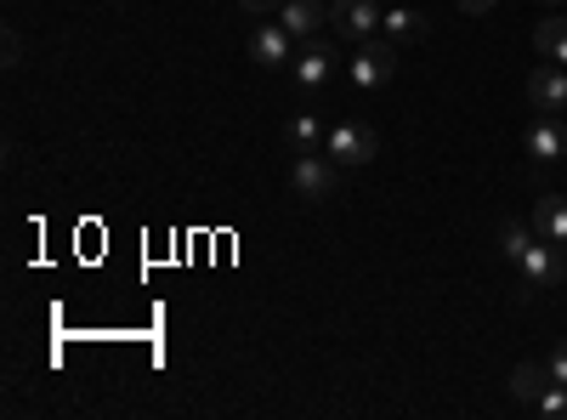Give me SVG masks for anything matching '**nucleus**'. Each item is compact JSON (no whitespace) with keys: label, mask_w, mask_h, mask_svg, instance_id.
I'll use <instances>...</instances> for the list:
<instances>
[{"label":"nucleus","mask_w":567,"mask_h":420,"mask_svg":"<svg viewBox=\"0 0 567 420\" xmlns=\"http://www.w3.org/2000/svg\"><path fill=\"white\" fill-rule=\"evenodd\" d=\"M347 69H352V85H358V91H381V85L398 74V40H392V34H369V40H358Z\"/></svg>","instance_id":"nucleus-1"},{"label":"nucleus","mask_w":567,"mask_h":420,"mask_svg":"<svg viewBox=\"0 0 567 420\" xmlns=\"http://www.w3.org/2000/svg\"><path fill=\"white\" fill-rule=\"evenodd\" d=\"M290 188L307 199V205H318V199H336V188H341V165L329 160V154H296V165H290Z\"/></svg>","instance_id":"nucleus-2"},{"label":"nucleus","mask_w":567,"mask_h":420,"mask_svg":"<svg viewBox=\"0 0 567 420\" xmlns=\"http://www.w3.org/2000/svg\"><path fill=\"white\" fill-rule=\"evenodd\" d=\"M323 154L336 160L341 171H347V165H369L374 154H381V136H374L363 120H341V125H329V136H323Z\"/></svg>","instance_id":"nucleus-3"},{"label":"nucleus","mask_w":567,"mask_h":420,"mask_svg":"<svg viewBox=\"0 0 567 420\" xmlns=\"http://www.w3.org/2000/svg\"><path fill=\"white\" fill-rule=\"evenodd\" d=\"M516 267H523V296H534V290H556L561 278H567V245H556V239H534L528 256L516 262Z\"/></svg>","instance_id":"nucleus-4"},{"label":"nucleus","mask_w":567,"mask_h":420,"mask_svg":"<svg viewBox=\"0 0 567 420\" xmlns=\"http://www.w3.org/2000/svg\"><path fill=\"white\" fill-rule=\"evenodd\" d=\"M381 7H374V0H336V7H329V29H336L341 40H369V34H381Z\"/></svg>","instance_id":"nucleus-5"},{"label":"nucleus","mask_w":567,"mask_h":420,"mask_svg":"<svg viewBox=\"0 0 567 420\" xmlns=\"http://www.w3.org/2000/svg\"><path fill=\"white\" fill-rule=\"evenodd\" d=\"M250 58H256L261 69H290V63H296V34L284 29V23H256Z\"/></svg>","instance_id":"nucleus-6"},{"label":"nucleus","mask_w":567,"mask_h":420,"mask_svg":"<svg viewBox=\"0 0 567 420\" xmlns=\"http://www.w3.org/2000/svg\"><path fill=\"white\" fill-rule=\"evenodd\" d=\"M528 103L539 114H567V69L561 63H545L528 74Z\"/></svg>","instance_id":"nucleus-7"},{"label":"nucleus","mask_w":567,"mask_h":420,"mask_svg":"<svg viewBox=\"0 0 567 420\" xmlns=\"http://www.w3.org/2000/svg\"><path fill=\"white\" fill-rule=\"evenodd\" d=\"M290 74H296V85H301V91H318L329 74H336V52H329L323 40H301V52H296Z\"/></svg>","instance_id":"nucleus-8"},{"label":"nucleus","mask_w":567,"mask_h":420,"mask_svg":"<svg viewBox=\"0 0 567 420\" xmlns=\"http://www.w3.org/2000/svg\"><path fill=\"white\" fill-rule=\"evenodd\" d=\"M528 154H534V165H550V160H561L567 154V125H556V114H539L534 125H528Z\"/></svg>","instance_id":"nucleus-9"},{"label":"nucleus","mask_w":567,"mask_h":420,"mask_svg":"<svg viewBox=\"0 0 567 420\" xmlns=\"http://www.w3.org/2000/svg\"><path fill=\"white\" fill-rule=\"evenodd\" d=\"M278 23L290 29L296 40H312L323 23H329V7L323 0H284V12H278Z\"/></svg>","instance_id":"nucleus-10"},{"label":"nucleus","mask_w":567,"mask_h":420,"mask_svg":"<svg viewBox=\"0 0 567 420\" xmlns=\"http://www.w3.org/2000/svg\"><path fill=\"white\" fill-rule=\"evenodd\" d=\"M534 233H539V239L567 245V199H561V194H539V205H534Z\"/></svg>","instance_id":"nucleus-11"},{"label":"nucleus","mask_w":567,"mask_h":420,"mask_svg":"<svg viewBox=\"0 0 567 420\" xmlns=\"http://www.w3.org/2000/svg\"><path fill=\"white\" fill-rule=\"evenodd\" d=\"M545 387H550V369H545V363L523 358V363L511 369V398H516V403H534V398H539Z\"/></svg>","instance_id":"nucleus-12"},{"label":"nucleus","mask_w":567,"mask_h":420,"mask_svg":"<svg viewBox=\"0 0 567 420\" xmlns=\"http://www.w3.org/2000/svg\"><path fill=\"white\" fill-rule=\"evenodd\" d=\"M284 136H290V148H296V154H312V148H323L329 125L307 109V114H296V120H290V131H284Z\"/></svg>","instance_id":"nucleus-13"},{"label":"nucleus","mask_w":567,"mask_h":420,"mask_svg":"<svg viewBox=\"0 0 567 420\" xmlns=\"http://www.w3.org/2000/svg\"><path fill=\"white\" fill-rule=\"evenodd\" d=\"M381 34H392L398 45H409V40H425V18H420V12H409V7H392V12L381 18Z\"/></svg>","instance_id":"nucleus-14"},{"label":"nucleus","mask_w":567,"mask_h":420,"mask_svg":"<svg viewBox=\"0 0 567 420\" xmlns=\"http://www.w3.org/2000/svg\"><path fill=\"white\" fill-rule=\"evenodd\" d=\"M534 45L550 58V63H561L567 69V18H545L539 29H534Z\"/></svg>","instance_id":"nucleus-15"},{"label":"nucleus","mask_w":567,"mask_h":420,"mask_svg":"<svg viewBox=\"0 0 567 420\" xmlns=\"http://www.w3.org/2000/svg\"><path fill=\"white\" fill-rule=\"evenodd\" d=\"M534 239H539V233H534L528 222H516V216H505V222H499V250H505V262H523Z\"/></svg>","instance_id":"nucleus-16"},{"label":"nucleus","mask_w":567,"mask_h":420,"mask_svg":"<svg viewBox=\"0 0 567 420\" xmlns=\"http://www.w3.org/2000/svg\"><path fill=\"white\" fill-rule=\"evenodd\" d=\"M534 409H539V414H550V420H561V414H567V387H561V381H550V387L534 398Z\"/></svg>","instance_id":"nucleus-17"},{"label":"nucleus","mask_w":567,"mask_h":420,"mask_svg":"<svg viewBox=\"0 0 567 420\" xmlns=\"http://www.w3.org/2000/svg\"><path fill=\"white\" fill-rule=\"evenodd\" d=\"M545 369H550V381H561V387H567V336H561V347L550 352V363H545Z\"/></svg>","instance_id":"nucleus-18"},{"label":"nucleus","mask_w":567,"mask_h":420,"mask_svg":"<svg viewBox=\"0 0 567 420\" xmlns=\"http://www.w3.org/2000/svg\"><path fill=\"white\" fill-rule=\"evenodd\" d=\"M494 7H499V0H460V12H465V18H488Z\"/></svg>","instance_id":"nucleus-19"},{"label":"nucleus","mask_w":567,"mask_h":420,"mask_svg":"<svg viewBox=\"0 0 567 420\" xmlns=\"http://www.w3.org/2000/svg\"><path fill=\"white\" fill-rule=\"evenodd\" d=\"M23 63V40H18V29H7V69H18Z\"/></svg>","instance_id":"nucleus-20"},{"label":"nucleus","mask_w":567,"mask_h":420,"mask_svg":"<svg viewBox=\"0 0 567 420\" xmlns=\"http://www.w3.org/2000/svg\"><path fill=\"white\" fill-rule=\"evenodd\" d=\"M239 7H245V12H261V18H267V12H278V7H284V0H239Z\"/></svg>","instance_id":"nucleus-21"},{"label":"nucleus","mask_w":567,"mask_h":420,"mask_svg":"<svg viewBox=\"0 0 567 420\" xmlns=\"http://www.w3.org/2000/svg\"><path fill=\"white\" fill-rule=\"evenodd\" d=\"M539 7H550V12H556V7H561V0H539Z\"/></svg>","instance_id":"nucleus-22"}]
</instances>
